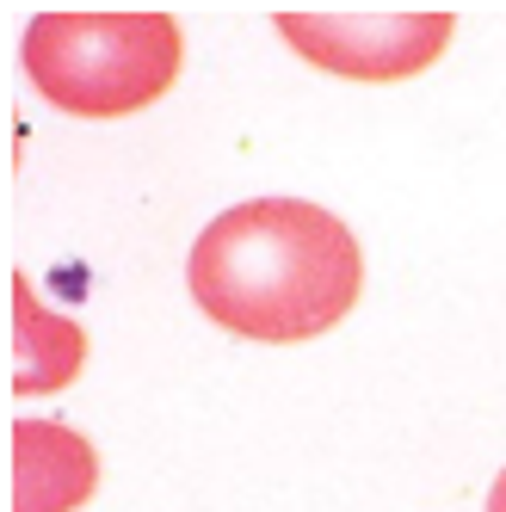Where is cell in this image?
<instances>
[{
	"label": "cell",
	"mask_w": 506,
	"mask_h": 512,
	"mask_svg": "<svg viewBox=\"0 0 506 512\" xmlns=\"http://www.w3.org/2000/svg\"><path fill=\"white\" fill-rule=\"evenodd\" d=\"M192 303L260 346H297L340 327L365 290V253L334 210L303 198H247L192 241Z\"/></svg>",
	"instance_id": "1"
},
{
	"label": "cell",
	"mask_w": 506,
	"mask_h": 512,
	"mask_svg": "<svg viewBox=\"0 0 506 512\" xmlns=\"http://www.w3.org/2000/svg\"><path fill=\"white\" fill-rule=\"evenodd\" d=\"M186 62L173 13H38L25 25V75L68 118H130L167 99Z\"/></svg>",
	"instance_id": "2"
},
{
	"label": "cell",
	"mask_w": 506,
	"mask_h": 512,
	"mask_svg": "<svg viewBox=\"0 0 506 512\" xmlns=\"http://www.w3.org/2000/svg\"><path fill=\"white\" fill-rule=\"evenodd\" d=\"M451 13H278V38L346 81H408L445 56Z\"/></svg>",
	"instance_id": "3"
},
{
	"label": "cell",
	"mask_w": 506,
	"mask_h": 512,
	"mask_svg": "<svg viewBox=\"0 0 506 512\" xmlns=\"http://www.w3.org/2000/svg\"><path fill=\"white\" fill-rule=\"evenodd\" d=\"M13 512H75L99 488V451L62 420H13Z\"/></svg>",
	"instance_id": "4"
},
{
	"label": "cell",
	"mask_w": 506,
	"mask_h": 512,
	"mask_svg": "<svg viewBox=\"0 0 506 512\" xmlns=\"http://www.w3.org/2000/svg\"><path fill=\"white\" fill-rule=\"evenodd\" d=\"M7 297H13V371H7V389L13 395L68 389L81 377V364H87V334L68 315H50L25 272L7 278Z\"/></svg>",
	"instance_id": "5"
},
{
	"label": "cell",
	"mask_w": 506,
	"mask_h": 512,
	"mask_svg": "<svg viewBox=\"0 0 506 512\" xmlns=\"http://www.w3.org/2000/svg\"><path fill=\"white\" fill-rule=\"evenodd\" d=\"M488 512H506V469L494 475V488H488Z\"/></svg>",
	"instance_id": "6"
}]
</instances>
